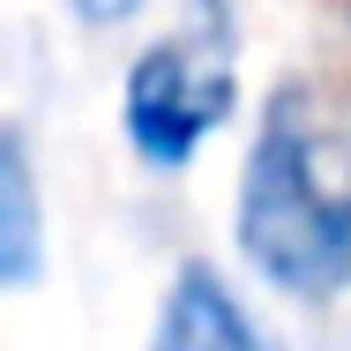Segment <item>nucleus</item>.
Segmentation results:
<instances>
[{
	"label": "nucleus",
	"mask_w": 351,
	"mask_h": 351,
	"mask_svg": "<svg viewBox=\"0 0 351 351\" xmlns=\"http://www.w3.org/2000/svg\"><path fill=\"white\" fill-rule=\"evenodd\" d=\"M239 254L291 299L351 291V128L314 82H277L239 165Z\"/></svg>",
	"instance_id": "nucleus-1"
},
{
	"label": "nucleus",
	"mask_w": 351,
	"mask_h": 351,
	"mask_svg": "<svg viewBox=\"0 0 351 351\" xmlns=\"http://www.w3.org/2000/svg\"><path fill=\"white\" fill-rule=\"evenodd\" d=\"M232 105H239V68H232V30L217 8L195 30L142 45L120 82V128L135 157L157 172H187L195 149L232 120Z\"/></svg>",
	"instance_id": "nucleus-2"
},
{
	"label": "nucleus",
	"mask_w": 351,
	"mask_h": 351,
	"mask_svg": "<svg viewBox=\"0 0 351 351\" xmlns=\"http://www.w3.org/2000/svg\"><path fill=\"white\" fill-rule=\"evenodd\" d=\"M149 351H277V344L262 337V322L232 299V284L210 262H187V269H172L165 299H157Z\"/></svg>",
	"instance_id": "nucleus-3"
},
{
	"label": "nucleus",
	"mask_w": 351,
	"mask_h": 351,
	"mask_svg": "<svg viewBox=\"0 0 351 351\" xmlns=\"http://www.w3.org/2000/svg\"><path fill=\"white\" fill-rule=\"evenodd\" d=\"M45 277V195H38V157L15 120H0V291Z\"/></svg>",
	"instance_id": "nucleus-4"
},
{
	"label": "nucleus",
	"mask_w": 351,
	"mask_h": 351,
	"mask_svg": "<svg viewBox=\"0 0 351 351\" xmlns=\"http://www.w3.org/2000/svg\"><path fill=\"white\" fill-rule=\"evenodd\" d=\"M68 8L82 15V23H97V30H105V23H128L142 0H68Z\"/></svg>",
	"instance_id": "nucleus-5"
}]
</instances>
